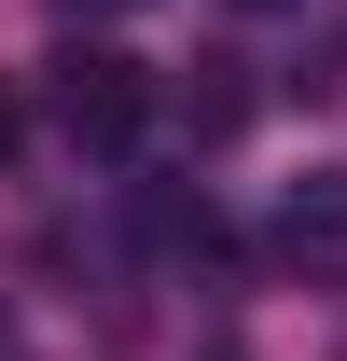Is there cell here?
Wrapping results in <instances>:
<instances>
[{"label":"cell","instance_id":"3","mask_svg":"<svg viewBox=\"0 0 347 361\" xmlns=\"http://www.w3.org/2000/svg\"><path fill=\"white\" fill-rule=\"evenodd\" d=\"M181 126H195V139H236V126H250V84H236V56H195V84H181Z\"/></svg>","mask_w":347,"mask_h":361},{"label":"cell","instance_id":"1","mask_svg":"<svg viewBox=\"0 0 347 361\" xmlns=\"http://www.w3.org/2000/svg\"><path fill=\"white\" fill-rule=\"evenodd\" d=\"M42 111H56V139H84V153H111V139H139L153 84H139V56H111V42H70V56L42 70Z\"/></svg>","mask_w":347,"mask_h":361},{"label":"cell","instance_id":"2","mask_svg":"<svg viewBox=\"0 0 347 361\" xmlns=\"http://www.w3.org/2000/svg\"><path fill=\"white\" fill-rule=\"evenodd\" d=\"M278 264L319 278V292H347V167L292 180V209H278Z\"/></svg>","mask_w":347,"mask_h":361},{"label":"cell","instance_id":"5","mask_svg":"<svg viewBox=\"0 0 347 361\" xmlns=\"http://www.w3.org/2000/svg\"><path fill=\"white\" fill-rule=\"evenodd\" d=\"M56 14H139V0H56Z\"/></svg>","mask_w":347,"mask_h":361},{"label":"cell","instance_id":"4","mask_svg":"<svg viewBox=\"0 0 347 361\" xmlns=\"http://www.w3.org/2000/svg\"><path fill=\"white\" fill-rule=\"evenodd\" d=\"M14 126H28V111H14V84H0V153H14Z\"/></svg>","mask_w":347,"mask_h":361},{"label":"cell","instance_id":"6","mask_svg":"<svg viewBox=\"0 0 347 361\" xmlns=\"http://www.w3.org/2000/svg\"><path fill=\"white\" fill-rule=\"evenodd\" d=\"M250 14H264V0H250Z\"/></svg>","mask_w":347,"mask_h":361}]
</instances>
